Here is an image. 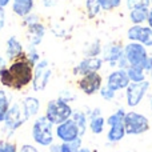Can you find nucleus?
<instances>
[{
    "label": "nucleus",
    "mask_w": 152,
    "mask_h": 152,
    "mask_svg": "<svg viewBox=\"0 0 152 152\" xmlns=\"http://www.w3.org/2000/svg\"><path fill=\"white\" fill-rule=\"evenodd\" d=\"M148 13H150V7H137L129 11V20L132 26H143L147 23Z\"/></svg>",
    "instance_id": "412c9836"
},
{
    "label": "nucleus",
    "mask_w": 152,
    "mask_h": 152,
    "mask_svg": "<svg viewBox=\"0 0 152 152\" xmlns=\"http://www.w3.org/2000/svg\"><path fill=\"white\" fill-rule=\"evenodd\" d=\"M56 1L55 0H43V5L44 7H52V5H55Z\"/></svg>",
    "instance_id": "4c0bfd02"
},
{
    "label": "nucleus",
    "mask_w": 152,
    "mask_h": 152,
    "mask_svg": "<svg viewBox=\"0 0 152 152\" xmlns=\"http://www.w3.org/2000/svg\"><path fill=\"white\" fill-rule=\"evenodd\" d=\"M26 56L34 66H36L40 61V55L37 53L36 47H28V50H27V52H26Z\"/></svg>",
    "instance_id": "c85d7f7f"
},
{
    "label": "nucleus",
    "mask_w": 152,
    "mask_h": 152,
    "mask_svg": "<svg viewBox=\"0 0 152 152\" xmlns=\"http://www.w3.org/2000/svg\"><path fill=\"white\" fill-rule=\"evenodd\" d=\"M4 24H5V13H4V10L0 8V31L3 29Z\"/></svg>",
    "instance_id": "e433bc0d"
},
{
    "label": "nucleus",
    "mask_w": 152,
    "mask_h": 152,
    "mask_svg": "<svg viewBox=\"0 0 152 152\" xmlns=\"http://www.w3.org/2000/svg\"><path fill=\"white\" fill-rule=\"evenodd\" d=\"M87 116L89 119L88 127L91 129V132L95 135H100L104 131V126L107 124L105 123V119L102 115V110L100 108H95V110L89 111V113Z\"/></svg>",
    "instance_id": "f3484780"
},
{
    "label": "nucleus",
    "mask_w": 152,
    "mask_h": 152,
    "mask_svg": "<svg viewBox=\"0 0 152 152\" xmlns=\"http://www.w3.org/2000/svg\"><path fill=\"white\" fill-rule=\"evenodd\" d=\"M26 55L24 52L23 44L19 42V39L16 36H11L8 37L7 43H5V56L10 61H15L18 59L23 58Z\"/></svg>",
    "instance_id": "2eb2a0df"
},
{
    "label": "nucleus",
    "mask_w": 152,
    "mask_h": 152,
    "mask_svg": "<svg viewBox=\"0 0 152 152\" xmlns=\"http://www.w3.org/2000/svg\"><path fill=\"white\" fill-rule=\"evenodd\" d=\"M5 67H7V60H5L3 56H0V72H1Z\"/></svg>",
    "instance_id": "58836bf2"
},
{
    "label": "nucleus",
    "mask_w": 152,
    "mask_h": 152,
    "mask_svg": "<svg viewBox=\"0 0 152 152\" xmlns=\"http://www.w3.org/2000/svg\"><path fill=\"white\" fill-rule=\"evenodd\" d=\"M151 69H152V56H148L147 61H145V64H144V71H145V74H150Z\"/></svg>",
    "instance_id": "c9c22d12"
},
{
    "label": "nucleus",
    "mask_w": 152,
    "mask_h": 152,
    "mask_svg": "<svg viewBox=\"0 0 152 152\" xmlns=\"http://www.w3.org/2000/svg\"><path fill=\"white\" fill-rule=\"evenodd\" d=\"M71 119L76 123V126L79 127L80 136H83L87 131V127H88V116H87V113H84L83 111H74Z\"/></svg>",
    "instance_id": "4be33fe9"
},
{
    "label": "nucleus",
    "mask_w": 152,
    "mask_h": 152,
    "mask_svg": "<svg viewBox=\"0 0 152 152\" xmlns=\"http://www.w3.org/2000/svg\"><path fill=\"white\" fill-rule=\"evenodd\" d=\"M77 152H92V151L89 150V148H80Z\"/></svg>",
    "instance_id": "37998d69"
},
{
    "label": "nucleus",
    "mask_w": 152,
    "mask_h": 152,
    "mask_svg": "<svg viewBox=\"0 0 152 152\" xmlns=\"http://www.w3.org/2000/svg\"><path fill=\"white\" fill-rule=\"evenodd\" d=\"M37 21H39V16L31 13V15H28V16H26V18H24L23 24L28 27V26H31V24H34V23H37Z\"/></svg>",
    "instance_id": "473e14b6"
},
{
    "label": "nucleus",
    "mask_w": 152,
    "mask_h": 152,
    "mask_svg": "<svg viewBox=\"0 0 152 152\" xmlns=\"http://www.w3.org/2000/svg\"><path fill=\"white\" fill-rule=\"evenodd\" d=\"M11 0H0V8H5L8 4H10Z\"/></svg>",
    "instance_id": "79ce46f5"
},
{
    "label": "nucleus",
    "mask_w": 152,
    "mask_h": 152,
    "mask_svg": "<svg viewBox=\"0 0 152 152\" xmlns=\"http://www.w3.org/2000/svg\"><path fill=\"white\" fill-rule=\"evenodd\" d=\"M21 107H23L27 119H31V118H34V116H36L37 112H39L40 102H39V99L35 96H27L21 100Z\"/></svg>",
    "instance_id": "6ab92c4d"
},
{
    "label": "nucleus",
    "mask_w": 152,
    "mask_h": 152,
    "mask_svg": "<svg viewBox=\"0 0 152 152\" xmlns=\"http://www.w3.org/2000/svg\"><path fill=\"white\" fill-rule=\"evenodd\" d=\"M103 59L100 58H84L80 63L74 68V75L84 76L91 72H99L103 67Z\"/></svg>",
    "instance_id": "4468645a"
},
{
    "label": "nucleus",
    "mask_w": 152,
    "mask_h": 152,
    "mask_svg": "<svg viewBox=\"0 0 152 152\" xmlns=\"http://www.w3.org/2000/svg\"><path fill=\"white\" fill-rule=\"evenodd\" d=\"M102 51H103V47L100 40H95V42H92L87 47V50L84 51V55H86V58H97L102 53Z\"/></svg>",
    "instance_id": "393cba45"
},
{
    "label": "nucleus",
    "mask_w": 152,
    "mask_h": 152,
    "mask_svg": "<svg viewBox=\"0 0 152 152\" xmlns=\"http://www.w3.org/2000/svg\"><path fill=\"white\" fill-rule=\"evenodd\" d=\"M103 11H113L120 7L121 0H97Z\"/></svg>",
    "instance_id": "cd10ccee"
},
{
    "label": "nucleus",
    "mask_w": 152,
    "mask_h": 152,
    "mask_svg": "<svg viewBox=\"0 0 152 152\" xmlns=\"http://www.w3.org/2000/svg\"><path fill=\"white\" fill-rule=\"evenodd\" d=\"M56 136H58L63 143L74 142V140L81 137L80 131H79V127L76 126V123L72 120V119H68L67 121L56 126Z\"/></svg>",
    "instance_id": "9b49d317"
},
{
    "label": "nucleus",
    "mask_w": 152,
    "mask_h": 152,
    "mask_svg": "<svg viewBox=\"0 0 152 152\" xmlns=\"http://www.w3.org/2000/svg\"><path fill=\"white\" fill-rule=\"evenodd\" d=\"M77 86L81 92L91 96V95H95L96 92H99L100 88L103 87V77L99 72H91V74L80 76Z\"/></svg>",
    "instance_id": "6e6552de"
},
{
    "label": "nucleus",
    "mask_w": 152,
    "mask_h": 152,
    "mask_svg": "<svg viewBox=\"0 0 152 152\" xmlns=\"http://www.w3.org/2000/svg\"><path fill=\"white\" fill-rule=\"evenodd\" d=\"M127 75H128L131 83H142L145 80V71L142 67H128L127 69Z\"/></svg>",
    "instance_id": "b1692460"
},
{
    "label": "nucleus",
    "mask_w": 152,
    "mask_h": 152,
    "mask_svg": "<svg viewBox=\"0 0 152 152\" xmlns=\"http://www.w3.org/2000/svg\"><path fill=\"white\" fill-rule=\"evenodd\" d=\"M52 69L50 68V64L47 60H40L34 67V79H32V89L36 92L44 91L48 86L51 77H52Z\"/></svg>",
    "instance_id": "0eeeda50"
},
{
    "label": "nucleus",
    "mask_w": 152,
    "mask_h": 152,
    "mask_svg": "<svg viewBox=\"0 0 152 152\" xmlns=\"http://www.w3.org/2000/svg\"><path fill=\"white\" fill-rule=\"evenodd\" d=\"M28 120L24 113V110L21 107V103H15L10 107V111L7 113V118L4 120V126L8 131H15V129L20 128L26 121Z\"/></svg>",
    "instance_id": "1a4fd4ad"
},
{
    "label": "nucleus",
    "mask_w": 152,
    "mask_h": 152,
    "mask_svg": "<svg viewBox=\"0 0 152 152\" xmlns=\"http://www.w3.org/2000/svg\"><path fill=\"white\" fill-rule=\"evenodd\" d=\"M150 81L144 80L142 83H129L126 88V102L129 108H135L144 100L150 91Z\"/></svg>",
    "instance_id": "423d86ee"
},
{
    "label": "nucleus",
    "mask_w": 152,
    "mask_h": 152,
    "mask_svg": "<svg viewBox=\"0 0 152 152\" xmlns=\"http://www.w3.org/2000/svg\"><path fill=\"white\" fill-rule=\"evenodd\" d=\"M103 61H107L110 66H118V61L124 55V45L119 42H111L103 47Z\"/></svg>",
    "instance_id": "f8f14e48"
},
{
    "label": "nucleus",
    "mask_w": 152,
    "mask_h": 152,
    "mask_svg": "<svg viewBox=\"0 0 152 152\" xmlns=\"http://www.w3.org/2000/svg\"><path fill=\"white\" fill-rule=\"evenodd\" d=\"M81 148V137L68 143H61L59 152H77Z\"/></svg>",
    "instance_id": "bb28decb"
},
{
    "label": "nucleus",
    "mask_w": 152,
    "mask_h": 152,
    "mask_svg": "<svg viewBox=\"0 0 152 152\" xmlns=\"http://www.w3.org/2000/svg\"><path fill=\"white\" fill-rule=\"evenodd\" d=\"M126 127H124V121H118V123H113L110 126L107 134V140L110 143H119L124 139L126 136Z\"/></svg>",
    "instance_id": "a211bd4d"
},
{
    "label": "nucleus",
    "mask_w": 152,
    "mask_h": 152,
    "mask_svg": "<svg viewBox=\"0 0 152 152\" xmlns=\"http://www.w3.org/2000/svg\"><path fill=\"white\" fill-rule=\"evenodd\" d=\"M32 139L36 144L50 147L53 143V124L44 116H39L32 126Z\"/></svg>",
    "instance_id": "7ed1b4c3"
},
{
    "label": "nucleus",
    "mask_w": 152,
    "mask_h": 152,
    "mask_svg": "<svg viewBox=\"0 0 152 152\" xmlns=\"http://www.w3.org/2000/svg\"><path fill=\"white\" fill-rule=\"evenodd\" d=\"M129 83H131V80H129L126 69L118 68L107 76L105 86L110 87L112 91L118 92V91H121V89H126L129 86Z\"/></svg>",
    "instance_id": "ddd939ff"
},
{
    "label": "nucleus",
    "mask_w": 152,
    "mask_h": 152,
    "mask_svg": "<svg viewBox=\"0 0 152 152\" xmlns=\"http://www.w3.org/2000/svg\"><path fill=\"white\" fill-rule=\"evenodd\" d=\"M150 110H151V113H152V95L150 96Z\"/></svg>",
    "instance_id": "c03bdc74"
},
{
    "label": "nucleus",
    "mask_w": 152,
    "mask_h": 152,
    "mask_svg": "<svg viewBox=\"0 0 152 152\" xmlns=\"http://www.w3.org/2000/svg\"><path fill=\"white\" fill-rule=\"evenodd\" d=\"M45 27L40 21L34 23L27 27V37H28V47H37L42 43V39L44 37Z\"/></svg>",
    "instance_id": "dca6fc26"
},
{
    "label": "nucleus",
    "mask_w": 152,
    "mask_h": 152,
    "mask_svg": "<svg viewBox=\"0 0 152 152\" xmlns=\"http://www.w3.org/2000/svg\"><path fill=\"white\" fill-rule=\"evenodd\" d=\"M147 47L136 42H129L124 45V58L127 59L129 67H142L144 69V64L148 59Z\"/></svg>",
    "instance_id": "39448f33"
},
{
    "label": "nucleus",
    "mask_w": 152,
    "mask_h": 152,
    "mask_svg": "<svg viewBox=\"0 0 152 152\" xmlns=\"http://www.w3.org/2000/svg\"><path fill=\"white\" fill-rule=\"evenodd\" d=\"M127 37L129 42H136L144 47H152V28L148 26H132L127 31Z\"/></svg>",
    "instance_id": "9d476101"
},
{
    "label": "nucleus",
    "mask_w": 152,
    "mask_h": 152,
    "mask_svg": "<svg viewBox=\"0 0 152 152\" xmlns=\"http://www.w3.org/2000/svg\"><path fill=\"white\" fill-rule=\"evenodd\" d=\"M0 152H18V147L15 143L11 142H0Z\"/></svg>",
    "instance_id": "2f4dec72"
},
{
    "label": "nucleus",
    "mask_w": 152,
    "mask_h": 152,
    "mask_svg": "<svg viewBox=\"0 0 152 152\" xmlns=\"http://www.w3.org/2000/svg\"><path fill=\"white\" fill-rule=\"evenodd\" d=\"M151 0H127V7L128 10H134L137 7H150Z\"/></svg>",
    "instance_id": "7c9ffc66"
},
{
    "label": "nucleus",
    "mask_w": 152,
    "mask_h": 152,
    "mask_svg": "<svg viewBox=\"0 0 152 152\" xmlns=\"http://www.w3.org/2000/svg\"><path fill=\"white\" fill-rule=\"evenodd\" d=\"M20 152H37L36 147L31 144H23L20 147Z\"/></svg>",
    "instance_id": "f704fd0d"
},
{
    "label": "nucleus",
    "mask_w": 152,
    "mask_h": 152,
    "mask_svg": "<svg viewBox=\"0 0 152 152\" xmlns=\"http://www.w3.org/2000/svg\"><path fill=\"white\" fill-rule=\"evenodd\" d=\"M150 76H151V79H152V69H151V71H150Z\"/></svg>",
    "instance_id": "a18cd8bd"
},
{
    "label": "nucleus",
    "mask_w": 152,
    "mask_h": 152,
    "mask_svg": "<svg viewBox=\"0 0 152 152\" xmlns=\"http://www.w3.org/2000/svg\"><path fill=\"white\" fill-rule=\"evenodd\" d=\"M10 107H11L10 97L5 94L4 89H0V123H4L7 113L10 111Z\"/></svg>",
    "instance_id": "5701e85b"
},
{
    "label": "nucleus",
    "mask_w": 152,
    "mask_h": 152,
    "mask_svg": "<svg viewBox=\"0 0 152 152\" xmlns=\"http://www.w3.org/2000/svg\"><path fill=\"white\" fill-rule=\"evenodd\" d=\"M74 110L67 102L61 99L51 100L48 102L47 108H45V118L53 124V126H59V124L67 121L68 119L72 118Z\"/></svg>",
    "instance_id": "f03ea898"
},
{
    "label": "nucleus",
    "mask_w": 152,
    "mask_h": 152,
    "mask_svg": "<svg viewBox=\"0 0 152 152\" xmlns=\"http://www.w3.org/2000/svg\"><path fill=\"white\" fill-rule=\"evenodd\" d=\"M124 127H126V134L129 136H137L143 135L150 129V120L145 115L136 111H129L126 113L124 118Z\"/></svg>",
    "instance_id": "20e7f679"
},
{
    "label": "nucleus",
    "mask_w": 152,
    "mask_h": 152,
    "mask_svg": "<svg viewBox=\"0 0 152 152\" xmlns=\"http://www.w3.org/2000/svg\"><path fill=\"white\" fill-rule=\"evenodd\" d=\"M34 5V0H12V11L20 18L31 15Z\"/></svg>",
    "instance_id": "aec40b11"
},
{
    "label": "nucleus",
    "mask_w": 152,
    "mask_h": 152,
    "mask_svg": "<svg viewBox=\"0 0 152 152\" xmlns=\"http://www.w3.org/2000/svg\"><path fill=\"white\" fill-rule=\"evenodd\" d=\"M151 5H152V0H151Z\"/></svg>",
    "instance_id": "49530a36"
},
{
    "label": "nucleus",
    "mask_w": 152,
    "mask_h": 152,
    "mask_svg": "<svg viewBox=\"0 0 152 152\" xmlns=\"http://www.w3.org/2000/svg\"><path fill=\"white\" fill-rule=\"evenodd\" d=\"M99 92H100V96H102V99L107 100V102H111V100H113V99H115V96H116V92L112 91V89H111L110 87H107V86H103L102 88H100Z\"/></svg>",
    "instance_id": "c756f323"
},
{
    "label": "nucleus",
    "mask_w": 152,
    "mask_h": 152,
    "mask_svg": "<svg viewBox=\"0 0 152 152\" xmlns=\"http://www.w3.org/2000/svg\"><path fill=\"white\" fill-rule=\"evenodd\" d=\"M50 151L51 152H59L60 151V144H53L52 143V144L50 145Z\"/></svg>",
    "instance_id": "ea45409f"
},
{
    "label": "nucleus",
    "mask_w": 152,
    "mask_h": 152,
    "mask_svg": "<svg viewBox=\"0 0 152 152\" xmlns=\"http://www.w3.org/2000/svg\"><path fill=\"white\" fill-rule=\"evenodd\" d=\"M147 26L152 28V10H150V13H148V19H147Z\"/></svg>",
    "instance_id": "a19ab883"
},
{
    "label": "nucleus",
    "mask_w": 152,
    "mask_h": 152,
    "mask_svg": "<svg viewBox=\"0 0 152 152\" xmlns=\"http://www.w3.org/2000/svg\"><path fill=\"white\" fill-rule=\"evenodd\" d=\"M86 10H87V15L89 19H94L99 15V12L102 11L100 4L97 0H86Z\"/></svg>",
    "instance_id": "a878e982"
},
{
    "label": "nucleus",
    "mask_w": 152,
    "mask_h": 152,
    "mask_svg": "<svg viewBox=\"0 0 152 152\" xmlns=\"http://www.w3.org/2000/svg\"><path fill=\"white\" fill-rule=\"evenodd\" d=\"M75 95H72L71 92H68V91H64V92H61L60 94V96H59V99H61V100H64V102H71V100H74L75 99Z\"/></svg>",
    "instance_id": "72a5a7b5"
},
{
    "label": "nucleus",
    "mask_w": 152,
    "mask_h": 152,
    "mask_svg": "<svg viewBox=\"0 0 152 152\" xmlns=\"http://www.w3.org/2000/svg\"><path fill=\"white\" fill-rule=\"evenodd\" d=\"M34 67L35 66L27 59L26 55L15 61H11L10 67H5L0 72V84L16 91L26 88L32 83Z\"/></svg>",
    "instance_id": "f257e3e1"
}]
</instances>
